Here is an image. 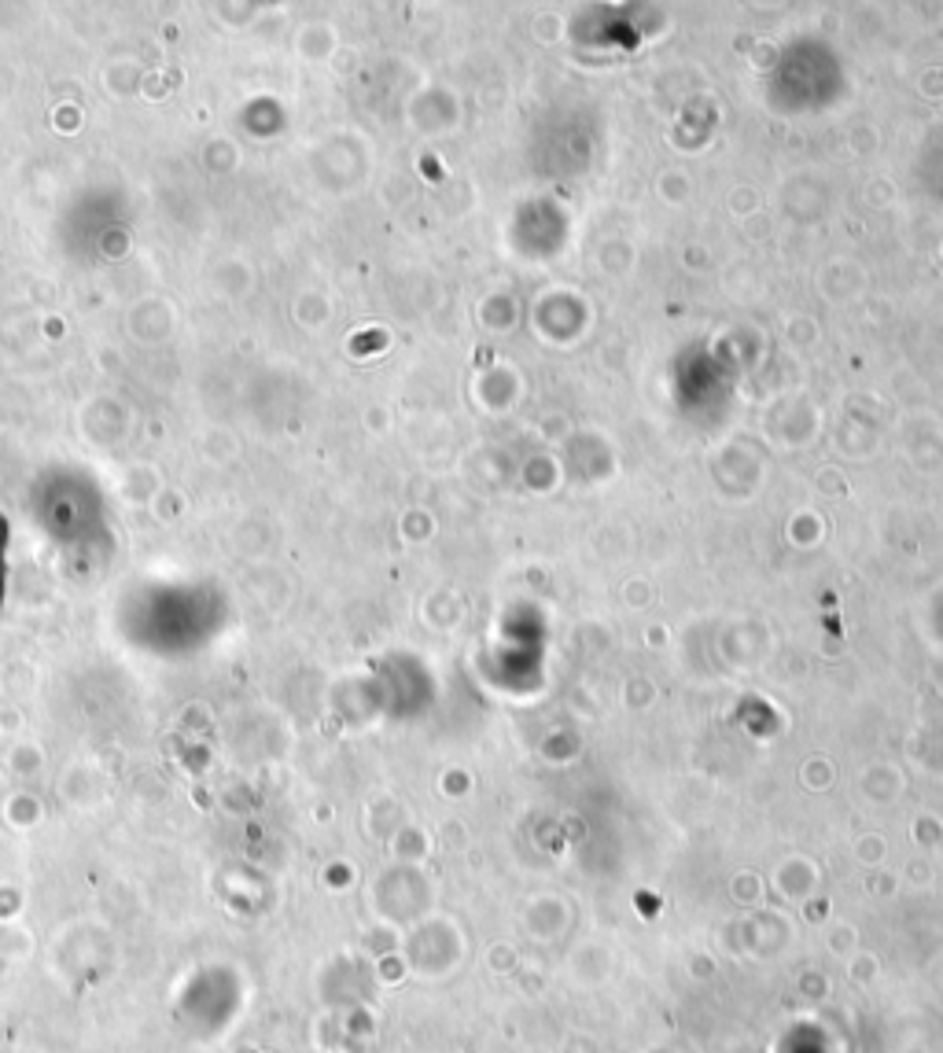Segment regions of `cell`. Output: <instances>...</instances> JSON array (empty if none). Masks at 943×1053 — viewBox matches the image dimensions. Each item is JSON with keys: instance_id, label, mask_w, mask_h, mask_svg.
<instances>
[{"instance_id": "6da1fadb", "label": "cell", "mask_w": 943, "mask_h": 1053, "mask_svg": "<svg viewBox=\"0 0 943 1053\" xmlns=\"http://www.w3.org/2000/svg\"><path fill=\"white\" fill-rule=\"evenodd\" d=\"M4 545H8V520H0V605H4V575H8Z\"/></svg>"}]
</instances>
